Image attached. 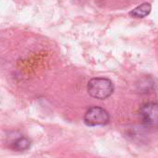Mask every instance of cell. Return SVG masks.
<instances>
[{
  "instance_id": "obj_2",
  "label": "cell",
  "mask_w": 158,
  "mask_h": 158,
  "mask_svg": "<svg viewBox=\"0 0 158 158\" xmlns=\"http://www.w3.org/2000/svg\"><path fill=\"white\" fill-rule=\"evenodd\" d=\"M109 114L100 106H92L84 115V122L87 126H104L109 122Z\"/></svg>"
},
{
  "instance_id": "obj_3",
  "label": "cell",
  "mask_w": 158,
  "mask_h": 158,
  "mask_svg": "<svg viewBox=\"0 0 158 158\" xmlns=\"http://www.w3.org/2000/svg\"><path fill=\"white\" fill-rule=\"evenodd\" d=\"M142 122L150 128H158V104L147 103L140 109Z\"/></svg>"
},
{
  "instance_id": "obj_4",
  "label": "cell",
  "mask_w": 158,
  "mask_h": 158,
  "mask_svg": "<svg viewBox=\"0 0 158 158\" xmlns=\"http://www.w3.org/2000/svg\"><path fill=\"white\" fill-rule=\"evenodd\" d=\"M151 9H152V6L149 3H143L138 6L137 7H135L134 9H132L130 15L136 19H143L150 14Z\"/></svg>"
},
{
  "instance_id": "obj_1",
  "label": "cell",
  "mask_w": 158,
  "mask_h": 158,
  "mask_svg": "<svg viewBox=\"0 0 158 158\" xmlns=\"http://www.w3.org/2000/svg\"><path fill=\"white\" fill-rule=\"evenodd\" d=\"M89 94L96 99L104 100L108 98L114 92L113 82L106 78H94L87 85Z\"/></svg>"
},
{
  "instance_id": "obj_5",
  "label": "cell",
  "mask_w": 158,
  "mask_h": 158,
  "mask_svg": "<svg viewBox=\"0 0 158 158\" xmlns=\"http://www.w3.org/2000/svg\"><path fill=\"white\" fill-rule=\"evenodd\" d=\"M31 146V142L29 139L25 137H20L17 139L13 143H12V148L15 151H25L28 150Z\"/></svg>"
}]
</instances>
